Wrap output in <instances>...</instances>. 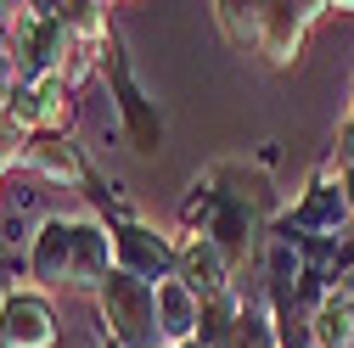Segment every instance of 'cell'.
I'll return each mask as SVG.
<instances>
[{"label":"cell","instance_id":"cell-1","mask_svg":"<svg viewBox=\"0 0 354 348\" xmlns=\"http://www.w3.org/2000/svg\"><path fill=\"white\" fill-rule=\"evenodd\" d=\"M281 220L276 213V174L259 157H219L208 163L180 197V236H203L236 264H259L264 236Z\"/></svg>","mask_w":354,"mask_h":348},{"label":"cell","instance_id":"cell-2","mask_svg":"<svg viewBox=\"0 0 354 348\" xmlns=\"http://www.w3.org/2000/svg\"><path fill=\"white\" fill-rule=\"evenodd\" d=\"M28 287L39 292H102L113 276V231L102 213H46L28 236Z\"/></svg>","mask_w":354,"mask_h":348},{"label":"cell","instance_id":"cell-3","mask_svg":"<svg viewBox=\"0 0 354 348\" xmlns=\"http://www.w3.org/2000/svg\"><path fill=\"white\" fill-rule=\"evenodd\" d=\"M287 236H298L304 247H326V242H343L354 236V202H348V168L337 157H326L315 174H309V186L298 191L292 208H281L276 220Z\"/></svg>","mask_w":354,"mask_h":348},{"label":"cell","instance_id":"cell-4","mask_svg":"<svg viewBox=\"0 0 354 348\" xmlns=\"http://www.w3.org/2000/svg\"><path fill=\"white\" fill-rule=\"evenodd\" d=\"M96 315H102V337L118 342V348H163V331H158V287L152 281H136L113 270L96 292Z\"/></svg>","mask_w":354,"mask_h":348},{"label":"cell","instance_id":"cell-5","mask_svg":"<svg viewBox=\"0 0 354 348\" xmlns=\"http://www.w3.org/2000/svg\"><path fill=\"white\" fill-rule=\"evenodd\" d=\"M107 231H113V270L136 276V281H174V270H180V242L163 236L158 225L136 220V208L129 202H113L107 213Z\"/></svg>","mask_w":354,"mask_h":348},{"label":"cell","instance_id":"cell-6","mask_svg":"<svg viewBox=\"0 0 354 348\" xmlns=\"http://www.w3.org/2000/svg\"><path fill=\"white\" fill-rule=\"evenodd\" d=\"M102 79H107V90H113V113H118V129H124L129 152L152 157V152L163 146V113H158V102L147 96V84L136 79L129 51H124L118 34L107 39V51H102Z\"/></svg>","mask_w":354,"mask_h":348},{"label":"cell","instance_id":"cell-7","mask_svg":"<svg viewBox=\"0 0 354 348\" xmlns=\"http://www.w3.org/2000/svg\"><path fill=\"white\" fill-rule=\"evenodd\" d=\"M62 342V320L51 292L39 287H6L0 298V348H57Z\"/></svg>","mask_w":354,"mask_h":348},{"label":"cell","instance_id":"cell-8","mask_svg":"<svg viewBox=\"0 0 354 348\" xmlns=\"http://www.w3.org/2000/svg\"><path fill=\"white\" fill-rule=\"evenodd\" d=\"M315 17H321V6H309V0H264L259 6V57L270 68H292Z\"/></svg>","mask_w":354,"mask_h":348},{"label":"cell","instance_id":"cell-9","mask_svg":"<svg viewBox=\"0 0 354 348\" xmlns=\"http://www.w3.org/2000/svg\"><path fill=\"white\" fill-rule=\"evenodd\" d=\"M12 124L23 135H68L73 124V84L46 73V79H23L17 90V107H12Z\"/></svg>","mask_w":354,"mask_h":348},{"label":"cell","instance_id":"cell-10","mask_svg":"<svg viewBox=\"0 0 354 348\" xmlns=\"http://www.w3.org/2000/svg\"><path fill=\"white\" fill-rule=\"evenodd\" d=\"M23 174H34V180L46 186H68V191H91V163H84V146L73 135H28V163Z\"/></svg>","mask_w":354,"mask_h":348},{"label":"cell","instance_id":"cell-11","mask_svg":"<svg viewBox=\"0 0 354 348\" xmlns=\"http://www.w3.org/2000/svg\"><path fill=\"white\" fill-rule=\"evenodd\" d=\"M174 276H180L203 303L208 298H225V292H236V264H231V258L225 253H219L214 242H203V236H180V270H174Z\"/></svg>","mask_w":354,"mask_h":348},{"label":"cell","instance_id":"cell-12","mask_svg":"<svg viewBox=\"0 0 354 348\" xmlns=\"http://www.w3.org/2000/svg\"><path fill=\"white\" fill-rule=\"evenodd\" d=\"M158 331H163V348H192L203 331V298L180 276L158 281Z\"/></svg>","mask_w":354,"mask_h":348},{"label":"cell","instance_id":"cell-13","mask_svg":"<svg viewBox=\"0 0 354 348\" xmlns=\"http://www.w3.org/2000/svg\"><path fill=\"white\" fill-rule=\"evenodd\" d=\"M242 303H248L242 281H236V292H225V298H208V303H203V331H197V342H203V348H231V331H236V320H242Z\"/></svg>","mask_w":354,"mask_h":348},{"label":"cell","instance_id":"cell-14","mask_svg":"<svg viewBox=\"0 0 354 348\" xmlns=\"http://www.w3.org/2000/svg\"><path fill=\"white\" fill-rule=\"evenodd\" d=\"M242 292H248V287H242ZM231 348H281V342H276V320H270V303H264L259 287H253L248 303H242V320H236V331H231Z\"/></svg>","mask_w":354,"mask_h":348},{"label":"cell","instance_id":"cell-15","mask_svg":"<svg viewBox=\"0 0 354 348\" xmlns=\"http://www.w3.org/2000/svg\"><path fill=\"white\" fill-rule=\"evenodd\" d=\"M214 12V28L231 39L236 51H253L259 57V6H242V0H219V6H208Z\"/></svg>","mask_w":354,"mask_h":348},{"label":"cell","instance_id":"cell-16","mask_svg":"<svg viewBox=\"0 0 354 348\" xmlns=\"http://www.w3.org/2000/svg\"><path fill=\"white\" fill-rule=\"evenodd\" d=\"M17 90H23V73H17V62H12V57H0V118H12Z\"/></svg>","mask_w":354,"mask_h":348},{"label":"cell","instance_id":"cell-17","mask_svg":"<svg viewBox=\"0 0 354 348\" xmlns=\"http://www.w3.org/2000/svg\"><path fill=\"white\" fill-rule=\"evenodd\" d=\"M348 174H354V102H348V113H343V124H337V152H332Z\"/></svg>","mask_w":354,"mask_h":348},{"label":"cell","instance_id":"cell-18","mask_svg":"<svg viewBox=\"0 0 354 348\" xmlns=\"http://www.w3.org/2000/svg\"><path fill=\"white\" fill-rule=\"evenodd\" d=\"M102 348H118V342H107V337H102Z\"/></svg>","mask_w":354,"mask_h":348},{"label":"cell","instance_id":"cell-19","mask_svg":"<svg viewBox=\"0 0 354 348\" xmlns=\"http://www.w3.org/2000/svg\"><path fill=\"white\" fill-rule=\"evenodd\" d=\"M348 96H354V84H348Z\"/></svg>","mask_w":354,"mask_h":348},{"label":"cell","instance_id":"cell-20","mask_svg":"<svg viewBox=\"0 0 354 348\" xmlns=\"http://www.w3.org/2000/svg\"><path fill=\"white\" fill-rule=\"evenodd\" d=\"M192 348H203V342H192Z\"/></svg>","mask_w":354,"mask_h":348},{"label":"cell","instance_id":"cell-21","mask_svg":"<svg viewBox=\"0 0 354 348\" xmlns=\"http://www.w3.org/2000/svg\"><path fill=\"white\" fill-rule=\"evenodd\" d=\"M0 180H6V174H0Z\"/></svg>","mask_w":354,"mask_h":348}]
</instances>
